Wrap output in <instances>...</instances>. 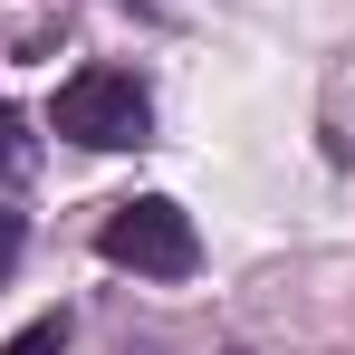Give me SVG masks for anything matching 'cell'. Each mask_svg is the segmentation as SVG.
I'll use <instances>...</instances> for the list:
<instances>
[{"label":"cell","instance_id":"1","mask_svg":"<svg viewBox=\"0 0 355 355\" xmlns=\"http://www.w3.org/2000/svg\"><path fill=\"white\" fill-rule=\"evenodd\" d=\"M67 144H87V154H125V144H144L154 135V96L125 77V67H87V77H67L58 106H49Z\"/></svg>","mask_w":355,"mask_h":355},{"label":"cell","instance_id":"2","mask_svg":"<svg viewBox=\"0 0 355 355\" xmlns=\"http://www.w3.org/2000/svg\"><path fill=\"white\" fill-rule=\"evenodd\" d=\"M96 250H106L116 269H135V279H192V269H202V231H192V211L164 202V192L116 202L106 231H96Z\"/></svg>","mask_w":355,"mask_h":355},{"label":"cell","instance_id":"3","mask_svg":"<svg viewBox=\"0 0 355 355\" xmlns=\"http://www.w3.org/2000/svg\"><path fill=\"white\" fill-rule=\"evenodd\" d=\"M19 173H29V125L0 106V182H19Z\"/></svg>","mask_w":355,"mask_h":355},{"label":"cell","instance_id":"4","mask_svg":"<svg viewBox=\"0 0 355 355\" xmlns=\"http://www.w3.org/2000/svg\"><path fill=\"white\" fill-rule=\"evenodd\" d=\"M58 346H67V317H39V327H19L0 355H58Z\"/></svg>","mask_w":355,"mask_h":355},{"label":"cell","instance_id":"5","mask_svg":"<svg viewBox=\"0 0 355 355\" xmlns=\"http://www.w3.org/2000/svg\"><path fill=\"white\" fill-rule=\"evenodd\" d=\"M19 269V211H0V279Z\"/></svg>","mask_w":355,"mask_h":355}]
</instances>
